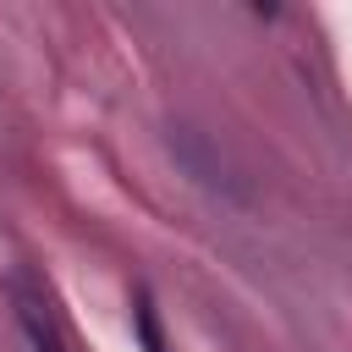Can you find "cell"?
Here are the masks:
<instances>
[{"mask_svg":"<svg viewBox=\"0 0 352 352\" xmlns=\"http://www.w3.org/2000/svg\"><path fill=\"white\" fill-rule=\"evenodd\" d=\"M165 143H170L176 165H182L198 187H209V192H220V198H242V176H236V165H231L204 132H192V126H170Z\"/></svg>","mask_w":352,"mask_h":352,"instance_id":"2","label":"cell"},{"mask_svg":"<svg viewBox=\"0 0 352 352\" xmlns=\"http://www.w3.org/2000/svg\"><path fill=\"white\" fill-rule=\"evenodd\" d=\"M132 330H138L143 352H170V346H165V336H160V314H154L148 292H138V302H132Z\"/></svg>","mask_w":352,"mask_h":352,"instance_id":"3","label":"cell"},{"mask_svg":"<svg viewBox=\"0 0 352 352\" xmlns=\"http://www.w3.org/2000/svg\"><path fill=\"white\" fill-rule=\"evenodd\" d=\"M6 297H11L16 330H22V341H28L33 352H72V336H66V324H60V308H55L50 286H44L33 270H11Z\"/></svg>","mask_w":352,"mask_h":352,"instance_id":"1","label":"cell"}]
</instances>
